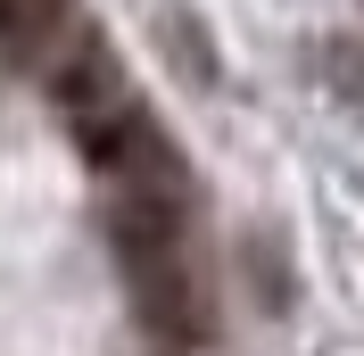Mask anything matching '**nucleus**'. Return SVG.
Wrapping results in <instances>:
<instances>
[{
  "label": "nucleus",
  "instance_id": "obj_1",
  "mask_svg": "<svg viewBox=\"0 0 364 356\" xmlns=\"http://www.w3.org/2000/svg\"><path fill=\"white\" fill-rule=\"evenodd\" d=\"M75 141H83V157L116 182V191H191V182H182V150L133 108V100H116V108L83 116V125H75Z\"/></svg>",
  "mask_w": 364,
  "mask_h": 356
},
{
  "label": "nucleus",
  "instance_id": "obj_2",
  "mask_svg": "<svg viewBox=\"0 0 364 356\" xmlns=\"http://www.w3.org/2000/svg\"><path fill=\"white\" fill-rule=\"evenodd\" d=\"M42 75H50V100H58L67 125H83V116H100V108L124 100V67H116V50L100 42L91 25H67V42L42 58Z\"/></svg>",
  "mask_w": 364,
  "mask_h": 356
},
{
  "label": "nucleus",
  "instance_id": "obj_3",
  "mask_svg": "<svg viewBox=\"0 0 364 356\" xmlns=\"http://www.w3.org/2000/svg\"><path fill=\"white\" fill-rule=\"evenodd\" d=\"M124 273H133V315L166 348L207 340V298H199V273H191V248L182 257H149V266H124Z\"/></svg>",
  "mask_w": 364,
  "mask_h": 356
},
{
  "label": "nucleus",
  "instance_id": "obj_4",
  "mask_svg": "<svg viewBox=\"0 0 364 356\" xmlns=\"http://www.w3.org/2000/svg\"><path fill=\"white\" fill-rule=\"evenodd\" d=\"M182 224H191L182 191H116V207H108V232H116V257H124V266L182 257V248H191Z\"/></svg>",
  "mask_w": 364,
  "mask_h": 356
},
{
  "label": "nucleus",
  "instance_id": "obj_5",
  "mask_svg": "<svg viewBox=\"0 0 364 356\" xmlns=\"http://www.w3.org/2000/svg\"><path fill=\"white\" fill-rule=\"evenodd\" d=\"M67 0H0V58H17V67H33V58H50V50L67 42Z\"/></svg>",
  "mask_w": 364,
  "mask_h": 356
},
{
  "label": "nucleus",
  "instance_id": "obj_6",
  "mask_svg": "<svg viewBox=\"0 0 364 356\" xmlns=\"http://www.w3.org/2000/svg\"><path fill=\"white\" fill-rule=\"evenodd\" d=\"M158 25H166V50L182 58V75H191V83H215V50H207L199 17H191V9H166Z\"/></svg>",
  "mask_w": 364,
  "mask_h": 356
}]
</instances>
